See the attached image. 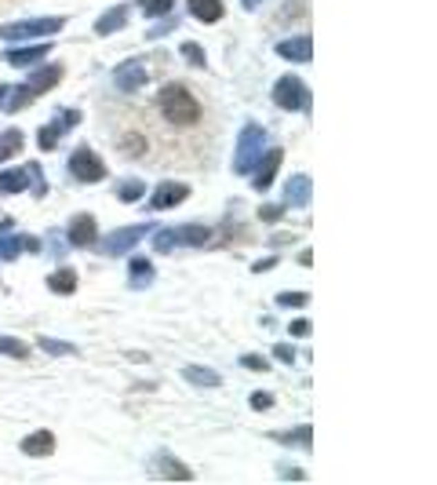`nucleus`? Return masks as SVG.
<instances>
[{
    "label": "nucleus",
    "instance_id": "f257e3e1",
    "mask_svg": "<svg viewBox=\"0 0 437 485\" xmlns=\"http://www.w3.org/2000/svg\"><path fill=\"white\" fill-rule=\"evenodd\" d=\"M157 110H161V117L168 121V124H175V128H186V124H197L201 121V102L183 84L161 88V92H157Z\"/></svg>",
    "mask_w": 437,
    "mask_h": 485
},
{
    "label": "nucleus",
    "instance_id": "f03ea898",
    "mask_svg": "<svg viewBox=\"0 0 437 485\" xmlns=\"http://www.w3.org/2000/svg\"><path fill=\"white\" fill-rule=\"evenodd\" d=\"M190 11H194V19H201V22L223 19V4H218V0H190Z\"/></svg>",
    "mask_w": 437,
    "mask_h": 485
},
{
    "label": "nucleus",
    "instance_id": "7ed1b4c3",
    "mask_svg": "<svg viewBox=\"0 0 437 485\" xmlns=\"http://www.w3.org/2000/svg\"><path fill=\"white\" fill-rule=\"evenodd\" d=\"M73 172L81 175V179H99V175H102V164H99L88 150H81V153L73 157Z\"/></svg>",
    "mask_w": 437,
    "mask_h": 485
},
{
    "label": "nucleus",
    "instance_id": "20e7f679",
    "mask_svg": "<svg viewBox=\"0 0 437 485\" xmlns=\"http://www.w3.org/2000/svg\"><path fill=\"white\" fill-rule=\"evenodd\" d=\"M51 449H55V438H51V434H44V430L22 442V453H26V456H48Z\"/></svg>",
    "mask_w": 437,
    "mask_h": 485
},
{
    "label": "nucleus",
    "instance_id": "39448f33",
    "mask_svg": "<svg viewBox=\"0 0 437 485\" xmlns=\"http://www.w3.org/2000/svg\"><path fill=\"white\" fill-rule=\"evenodd\" d=\"M70 237L77 241V245H88V241H95V219H92V215H81V219L70 226Z\"/></svg>",
    "mask_w": 437,
    "mask_h": 485
},
{
    "label": "nucleus",
    "instance_id": "423d86ee",
    "mask_svg": "<svg viewBox=\"0 0 437 485\" xmlns=\"http://www.w3.org/2000/svg\"><path fill=\"white\" fill-rule=\"evenodd\" d=\"M73 281H77V277H73L70 270H59L55 281H51V288H55V292H70V288H73Z\"/></svg>",
    "mask_w": 437,
    "mask_h": 485
},
{
    "label": "nucleus",
    "instance_id": "0eeeda50",
    "mask_svg": "<svg viewBox=\"0 0 437 485\" xmlns=\"http://www.w3.org/2000/svg\"><path fill=\"white\" fill-rule=\"evenodd\" d=\"M244 365L255 368V373H266V362H263V357H244Z\"/></svg>",
    "mask_w": 437,
    "mask_h": 485
},
{
    "label": "nucleus",
    "instance_id": "6e6552de",
    "mask_svg": "<svg viewBox=\"0 0 437 485\" xmlns=\"http://www.w3.org/2000/svg\"><path fill=\"white\" fill-rule=\"evenodd\" d=\"M190 376L201 379V383H215V376H208V373H194V368H190Z\"/></svg>",
    "mask_w": 437,
    "mask_h": 485
},
{
    "label": "nucleus",
    "instance_id": "1a4fd4ad",
    "mask_svg": "<svg viewBox=\"0 0 437 485\" xmlns=\"http://www.w3.org/2000/svg\"><path fill=\"white\" fill-rule=\"evenodd\" d=\"M292 332H295V336H303V332H310V325H306V321H295Z\"/></svg>",
    "mask_w": 437,
    "mask_h": 485
}]
</instances>
